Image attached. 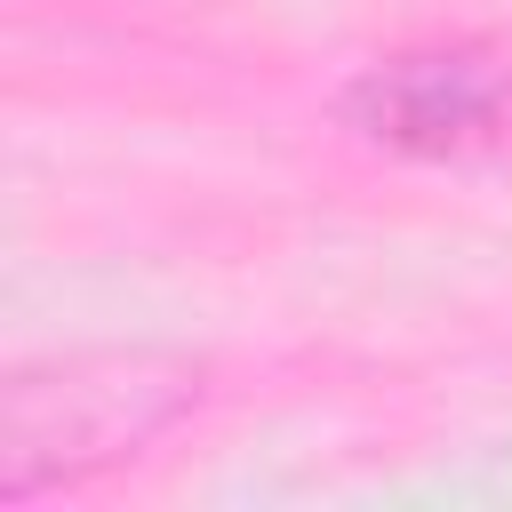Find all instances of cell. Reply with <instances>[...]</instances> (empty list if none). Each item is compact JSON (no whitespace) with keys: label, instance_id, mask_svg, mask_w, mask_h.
<instances>
[{"label":"cell","instance_id":"7a4b0ae2","mask_svg":"<svg viewBox=\"0 0 512 512\" xmlns=\"http://www.w3.org/2000/svg\"><path fill=\"white\" fill-rule=\"evenodd\" d=\"M352 136L408 160H512V32L432 40L344 88Z\"/></svg>","mask_w":512,"mask_h":512},{"label":"cell","instance_id":"6da1fadb","mask_svg":"<svg viewBox=\"0 0 512 512\" xmlns=\"http://www.w3.org/2000/svg\"><path fill=\"white\" fill-rule=\"evenodd\" d=\"M200 400V360L176 352H64L16 368L0 392V496L32 504L136 448Z\"/></svg>","mask_w":512,"mask_h":512}]
</instances>
